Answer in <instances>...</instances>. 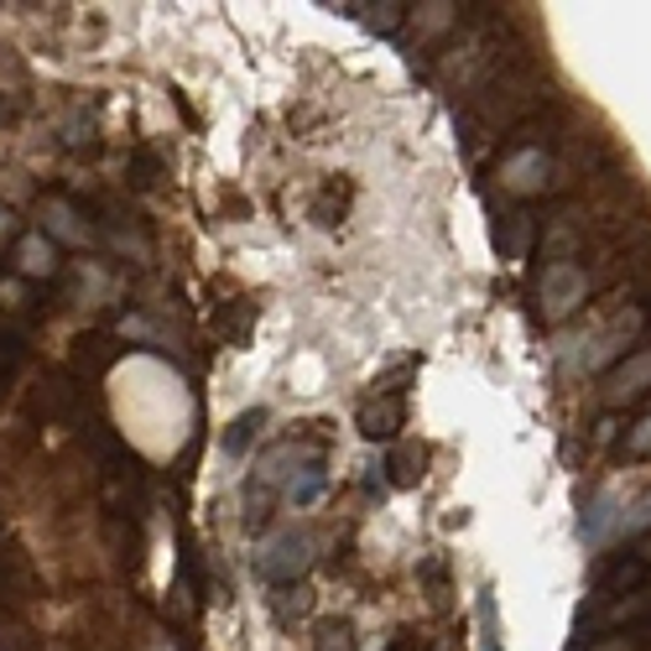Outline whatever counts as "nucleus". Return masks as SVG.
<instances>
[{
  "label": "nucleus",
  "instance_id": "obj_1",
  "mask_svg": "<svg viewBox=\"0 0 651 651\" xmlns=\"http://www.w3.org/2000/svg\"><path fill=\"white\" fill-rule=\"evenodd\" d=\"M318 558V537L313 532H282L272 537L266 548H261V573L272 578V584H293V578H302V573L313 569Z\"/></svg>",
  "mask_w": 651,
  "mask_h": 651
},
{
  "label": "nucleus",
  "instance_id": "obj_2",
  "mask_svg": "<svg viewBox=\"0 0 651 651\" xmlns=\"http://www.w3.org/2000/svg\"><path fill=\"white\" fill-rule=\"evenodd\" d=\"M584 297H589V277H584V266H573V261H553V266L542 272V318H548V323H563V318H569Z\"/></svg>",
  "mask_w": 651,
  "mask_h": 651
},
{
  "label": "nucleus",
  "instance_id": "obj_3",
  "mask_svg": "<svg viewBox=\"0 0 651 651\" xmlns=\"http://www.w3.org/2000/svg\"><path fill=\"white\" fill-rule=\"evenodd\" d=\"M500 188L516 198H532L548 188V157L537 152V146H521V152H511V157L500 162Z\"/></svg>",
  "mask_w": 651,
  "mask_h": 651
},
{
  "label": "nucleus",
  "instance_id": "obj_4",
  "mask_svg": "<svg viewBox=\"0 0 651 651\" xmlns=\"http://www.w3.org/2000/svg\"><path fill=\"white\" fill-rule=\"evenodd\" d=\"M647 391H651V350H636V355H626L610 371L605 401H610V407H626V401H636V396H647Z\"/></svg>",
  "mask_w": 651,
  "mask_h": 651
},
{
  "label": "nucleus",
  "instance_id": "obj_5",
  "mask_svg": "<svg viewBox=\"0 0 651 651\" xmlns=\"http://www.w3.org/2000/svg\"><path fill=\"white\" fill-rule=\"evenodd\" d=\"M42 235L53 240V245H89V224L79 219L74 203H63V198H42Z\"/></svg>",
  "mask_w": 651,
  "mask_h": 651
},
{
  "label": "nucleus",
  "instance_id": "obj_6",
  "mask_svg": "<svg viewBox=\"0 0 651 651\" xmlns=\"http://www.w3.org/2000/svg\"><path fill=\"white\" fill-rule=\"evenodd\" d=\"M401 422H407V401H401V396H375L371 407H360V433L371 438V443L396 438Z\"/></svg>",
  "mask_w": 651,
  "mask_h": 651
},
{
  "label": "nucleus",
  "instance_id": "obj_7",
  "mask_svg": "<svg viewBox=\"0 0 651 651\" xmlns=\"http://www.w3.org/2000/svg\"><path fill=\"white\" fill-rule=\"evenodd\" d=\"M16 266H21V277H58V245L42 235V230H32V235H21Z\"/></svg>",
  "mask_w": 651,
  "mask_h": 651
},
{
  "label": "nucleus",
  "instance_id": "obj_8",
  "mask_svg": "<svg viewBox=\"0 0 651 651\" xmlns=\"http://www.w3.org/2000/svg\"><path fill=\"white\" fill-rule=\"evenodd\" d=\"M251 323H256V308H251V302H235V308L219 313V334H224V344H245V339H251Z\"/></svg>",
  "mask_w": 651,
  "mask_h": 651
},
{
  "label": "nucleus",
  "instance_id": "obj_9",
  "mask_svg": "<svg viewBox=\"0 0 651 651\" xmlns=\"http://www.w3.org/2000/svg\"><path fill=\"white\" fill-rule=\"evenodd\" d=\"M412 11H417V32H428V37L459 21V5H449V0H433V5H412Z\"/></svg>",
  "mask_w": 651,
  "mask_h": 651
},
{
  "label": "nucleus",
  "instance_id": "obj_10",
  "mask_svg": "<svg viewBox=\"0 0 651 651\" xmlns=\"http://www.w3.org/2000/svg\"><path fill=\"white\" fill-rule=\"evenodd\" d=\"M360 11H371V26L375 32H396V26H401V16H407V11H412V5H401V0H375V5H360Z\"/></svg>",
  "mask_w": 651,
  "mask_h": 651
},
{
  "label": "nucleus",
  "instance_id": "obj_11",
  "mask_svg": "<svg viewBox=\"0 0 651 651\" xmlns=\"http://www.w3.org/2000/svg\"><path fill=\"white\" fill-rule=\"evenodd\" d=\"M422 479V449H396V459H391V485H417Z\"/></svg>",
  "mask_w": 651,
  "mask_h": 651
},
{
  "label": "nucleus",
  "instance_id": "obj_12",
  "mask_svg": "<svg viewBox=\"0 0 651 651\" xmlns=\"http://www.w3.org/2000/svg\"><path fill=\"white\" fill-rule=\"evenodd\" d=\"M318 490H323V464H308L302 479H287V500H293V506H308Z\"/></svg>",
  "mask_w": 651,
  "mask_h": 651
},
{
  "label": "nucleus",
  "instance_id": "obj_13",
  "mask_svg": "<svg viewBox=\"0 0 651 651\" xmlns=\"http://www.w3.org/2000/svg\"><path fill=\"white\" fill-rule=\"evenodd\" d=\"M500 240V251L511 261L527 256V240H532V214H511V235H495Z\"/></svg>",
  "mask_w": 651,
  "mask_h": 651
},
{
  "label": "nucleus",
  "instance_id": "obj_14",
  "mask_svg": "<svg viewBox=\"0 0 651 651\" xmlns=\"http://www.w3.org/2000/svg\"><path fill=\"white\" fill-rule=\"evenodd\" d=\"M479 651H500V626H495L490 594H479Z\"/></svg>",
  "mask_w": 651,
  "mask_h": 651
},
{
  "label": "nucleus",
  "instance_id": "obj_15",
  "mask_svg": "<svg viewBox=\"0 0 651 651\" xmlns=\"http://www.w3.org/2000/svg\"><path fill=\"white\" fill-rule=\"evenodd\" d=\"M84 360H89V365H110V360H115V344H110V339H79V365Z\"/></svg>",
  "mask_w": 651,
  "mask_h": 651
},
{
  "label": "nucleus",
  "instance_id": "obj_16",
  "mask_svg": "<svg viewBox=\"0 0 651 651\" xmlns=\"http://www.w3.org/2000/svg\"><path fill=\"white\" fill-rule=\"evenodd\" d=\"M261 417H266V412H245V417H240V422H235V433L224 438V449H230V454H245V438H256Z\"/></svg>",
  "mask_w": 651,
  "mask_h": 651
},
{
  "label": "nucleus",
  "instance_id": "obj_17",
  "mask_svg": "<svg viewBox=\"0 0 651 651\" xmlns=\"http://www.w3.org/2000/svg\"><path fill=\"white\" fill-rule=\"evenodd\" d=\"M647 527H651V495L641 500V506H636L631 516H620V537H641Z\"/></svg>",
  "mask_w": 651,
  "mask_h": 651
},
{
  "label": "nucleus",
  "instance_id": "obj_18",
  "mask_svg": "<svg viewBox=\"0 0 651 651\" xmlns=\"http://www.w3.org/2000/svg\"><path fill=\"white\" fill-rule=\"evenodd\" d=\"M626 449H631L636 459H647V454H651V417H641V422L631 428V438H626Z\"/></svg>",
  "mask_w": 651,
  "mask_h": 651
},
{
  "label": "nucleus",
  "instance_id": "obj_19",
  "mask_svg": "<svg viewBox=\"0 0 651 651\" xmlns=\"http://www.w3.org/2000/svg\"><path fill=\"white\" fill-rule=\"evenodd\" d=\"M323 651H350V626L344 620H334V626H323V641H318Z\"/></svg>",
  "mask_w": 651,
  "mask_h": 651
},
{
  "label": "nucleus",
  "instance_id": "obj_20",
  "mask_svg": "<svg viewBox=\"0 0 651 651\" xmlns=\"http://www.w3.org/2000/svg\"><path fill=\"white\" fill-rule=\"evenodd\" d=\"M162 173V162L152 157V152H136V188H152Z\"/></svg>",
  "mask_w": 651,
  "mask_h": 651
},
{
  "label": "nucleus",
  "instance_id": "obj_21",
  "mask_svg": "<svg viewBox=\"0 0 651 651\" xmlns=\"http://www.w3.org/2000/svg\"><path fill=\"white\" fill-rule=\"evenodd\" d=\"M589 651H636V641L631 636H610V641H594Z\"/></svg>",
  "mask_w": 651,
  "mask_h": 651
},
{
  "label": "nucleus",
  "instance_id": "obj_22",
  "mask_svg": "<svg viewBox=\"0 0 651 651\" xmlns=\"http://www.w3.org/2000/svg\"><path fill=\"white\" fill-rule=\"evenodd\" d=\"M0 240H11V209H0Z\"/></svg>",
  "mask_w": 651,
  "mask_h": 651
},
{
  "label": "nucleus",
  "instance_id": "obj_23",
  "mask_svg": "<svg viewBox=\"0 0 651 651\" xmlns=\"http://www.w3.org/2000/svg\"><path fill=\"white\" fill-rule=\"evenodd\" d=\"M391 651H412V641H396V647Z\"/></svg>",
  "mask_w": 651,
  "mask_h": 651
},
{
  "label": "nucleus",
  "instance_id": "obj_24",
  "mask_svg": "<svg viewBox=\"0 0 651 651\" xmlns=\"http://www.w3.org/2000/svg\"><path fill=\"white\" fill-rule=\"evenodd\" d=\"M152 651H178V647H167V641H157V647H152Z\"/></svg>",
  "mask_w": 651,
  "mask_h": 651
},
{
  "label": "nucleus",
  "instance_id": "obj_25",
  "mask_svg": "<svg viewBox=\"0 0 651 651\" xmlns=\"http://www.w3.org/2000/svg\"><path fill=\"white\" fill-rule=\"evenodd\" d=\"M647 318H651V302H647Z\"/></svg>",
  "mask_w": 651,
  "mask_h": 651
}]
</instances>
